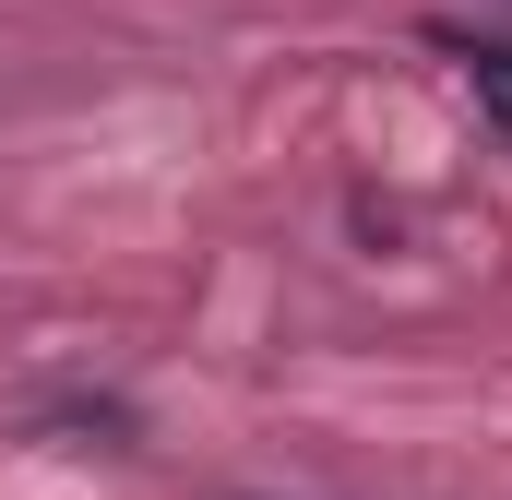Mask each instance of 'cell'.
Segmentation results:
<instances>
[{"instance_id": "cell-1", "label": "cell", "mask_w": 512, "mask_h": 500, "mask_svg": "<svg viewBox=\"0 0 512 500\" xmlns=\"http://www.w3.org/2000/svg\"><path fill=\"white\" fill-rule=\"evenodd\" d=\"M465 72H477V96H489L501 131H512V48H501V36H477V48H465Z\"/></svg>"}]
</instances>
